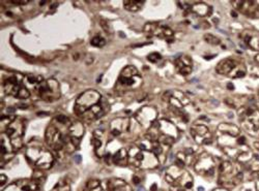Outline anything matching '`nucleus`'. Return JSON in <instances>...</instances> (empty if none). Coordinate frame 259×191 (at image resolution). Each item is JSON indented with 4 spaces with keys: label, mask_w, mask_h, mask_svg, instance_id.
<instances>
[{
    "label": "nucleus",
    "mask_w": 259,
    "mask_h": 191,
    "mask_svg": "<svg viewBox=\"0 0 259 191\" xmlns=\"http://www.w3.org/2000/svg\"><path fill=\"white\" fill-rule=\"evenodd\" d=\"M75 161L78 162V163H80V162H81V156H80V155L75 156Z\"/></svg>",
    "instance_id": "nucleus-8"
},
{
    "label": "nucleus",
    "mask_w": 259,
    "mask_h": 191,
    "mask_svg": "<svg viewBox=\"0 0 259 191\" xmlns=\"http://www.w3.org/2000/svg\"><path fill=\"white\" fill-rule=\"evenodd\" d=\"M204 38H205V41H206L207 43H211V45H219V43H220V39L217 38L215 36H213V35H211V34H206L204 36Z\"/></svg>",
    "instance_id": "nucleus-6"
},
{
    "label": "nucleus",
    "mask_w": 259,
    "mask_h": 191,
    "mask_svg": "<svg viewBox=\"0 0 259 191\" xmlns=\"http://www.w3.org/2000/svg\"><path fill=\"white\" fill-rule=\"evenodd\" d=\"M198 190H199V191H204V188H202V187H199V188H198Z\"/></svg>",
    "instance_id": "nucleus-10"
},
{
    "label": "nucleus",
    "mask_w": 259,
    "mask_h": 191,
    "mask_svg": "<svg viewBox=\"0 0 259 191\" xmlns=\"http://www.w3.org/2000/svg\"><path fill=\"white\" fill-rule=\"evenodd\" d=\"M233 67H234V62L230 59H226L220 62V64L217 66V71L222 75H226V73H229Z\"/></svg>",
    "instance_id": "nucleus-3"
},
{
    "label": "nucleus",
    "mask_w": 259,
    "mask_h": 191,
    "mask_svg": "<svg viewBox=\"0 0 259 191\" xmlns=\"http://www.w3.org/2000/svg\"><path fill=\"white\" fill-rule=\"evenodd\" d=\"M138 191H145V189L143 188V187H140V188L138 189Z\"/></svg>",
    "instance_id": "nucleus-9"
},
{
    "label": "nucleus",
    "mask_w": 259,
    "mask_h": 191,
    "mask_svg": "<svg viewBox=\"0 0 259 191\" xmlns=\"http://www.w3.org/2000/svg\"><path fill=\"white\" fill-rule=\"evenodd\" d=\"M105 43H106L105 39H104L102 36H100V35H96V36H94V37L91 39V45H92L93 47L101 48V47L105 46Z\"/></svg>",
    "instance_id": "nucleus-5"
},
{
    "label": "nucleus",
    "mask_w": 259,
    "mask_h": 191,
    "mask_svg": "<svg viewBox=\"0 0 259 191\" xmlns=\"http://www.w3.org/2000/svg\"><path fill=\"white\" fill-rule=\"evenodd\" d=\"M228 88H229V89H233V86L229 84V85H228Z\"/></svg>",
    "instance_id": "nucleus-11"
},
{
    "label": "nucleus",
    "mask_w": 259,
    "mask_h": 191,
    "mask_svg": "<svg viewBox=\"0 0 259 191\" xmlns=\"http://www.w3.org/2000/svg\"><path fill=\"white\" fill-rule=\"evenodd\" d=\"M103 97L98 92L94 91V90H88V91L82 93L75 104V113L78 115H82V114L86 113L87 110L98 104Z\"/></svg>",
    "instance_id": "nucleus-1"
},
{
    "label": "nucleus",
    "mask_w": 259,
    "mask_h": 191,
    "mask_svg": "<svg viewBox=\"0 0 259 191\" xmlns=\"http://www.w3.org/2000/svg\"><path fill=\"white\" fill-rule=\"evenodd\" d=\"M38 94L46 101H54L60 97V89L57 81L50 79L48 81H43L35 87Z\"/></svg>",
    "instance_id": "nucleus-2"
},
{
    "label": "nucleus",
    "mask_w": 259,
    "mask_h": 191,
    "mask_svg": "<svg viewBox=\"0 0 259 191\" xmlns=\"http://www.w3.org/2000/svg\"><path fill=\"white\" fill-rule=\"evenodd\" d=\"M148 60H149L150 62H153V63H155L157 61H159V60H161V55L159 54V53H153V54H149L148 55Z\"/></svg>",
    "instance_id": "nucleus-7"
},
{
    "label": "nucleus",
    "mask_w": 259,
    "mask_h": 191,
    "mask_svg": "<svg viewBox=\"0 0 259 191\" xmlns=\"http://www.w3.org/2000/svg\"><path fill=\"white\" fill-rule=\"evenodd\" d=\"M143 4H144V1H133V0H128L123 3L124 7L128 11H138Z\"/></svg>",
    "instance_id": "nucleus-4"
}]
</instances>
